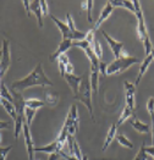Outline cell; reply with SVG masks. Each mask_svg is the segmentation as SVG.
<instances>
[{
  "label": "cell",
  "mask_w": 154,
  "mask_h": 160,
  "mask_svg": "<svg viewBox=\"0 0 154 160\" xmlns=\"http://www.w3.org/2000/svg\"><path fill=\"white\" fill-rule=\"evenodd\" d=\"M90 45H92V43H90L88 40H86V39H83V40H76V42H74V47H77V48L82 49L83 52H85L86 49L90 48Z\"/></svg>",
  "instance_id": "cell-32"
},
{
  "label": "cell",
  "mask_w": 154,
  "mask_h": 160,
  "mask_svg": "<svg viewBox=\"0 0 154 160\" xmlns=\"http://www.w3.org/2000/svg\"><path fill=\"white\" fill-rule=\"evenodd\" d=\"M31 11L36 15L39 27L42 28L43 27V12H42V6H40V1L39 0L31 1Z\"/></svg>",
  "instance_id": "cell-17"
},
{
  "label": "cell",
  "mask_w": 154,
  "mask_h": 160,
  "mask_svg": "<svg viewBox=\"0 0 154 160\" xmlns=\"http://www.w3.org/2000/svg\"><path fill=\"white\" fill-rule=\"evenodd\" d=\"M152 61H153V58H152V55H149V56H146V59L143 60V62L140 65L138 75H137V77H136V82H135V86H136V87H137V86L141 83V80L143 78L144 73L147 72V70H148L149 65L152 64Z\"/></svg>",
  "instance_id": "cell-15"
},
{
  "label": "cell",
  "mask_w": 154,
  "mask_h": 160,
  "mask_svg": "<svg viewBox=\"0 0 154 160\" xmlns=\"http://www.w3.org/2000/svg\"><path fill=\"white\" fill-rule=\"evenodd\" d=\"M116 131H117V125H111L110 126V128H109V131H108V133H106V137H105V142H104V146H103L102 150L103 152H105L108 148H109V146L111 144V142L115 139V137L117 136L116 134Z\"/></svg>",
  "instance_id": "cell-18"
},
{
  "label": "cell",
  "mask_w": 154,
  "mask_h": 160,
  "mask_svg": "<svg viewBox=\"0 0 154 160\" xmlns=\"http://www.w3.org/2000/svg\"><path fill=\"white\" fill-rule=\"evenodd\" d=\"M45 98H47V102L49 103V104H54V103H56L58 102V97L56 95H54L53 97V94L51 93H45Z\"/></svg>",
  "instance_id": "cell-35"
},
{
  "label": "cell",
  "mask_w": 154,
  "mask_h": 160,
  "mask_svg": "<svg viewBox=\"0 0 154 160\" xmlns=\"http://www.w3.org/2000/svg\"><path fill=\"white\" fill-rule=\"evenodd\" d=\"M50 18L53 20V22L56 25V27L60 29V32H61V34H63V39H70V40H72V42L76 40V37L74 36V33L71 32V29L69 28L66 22L60 21L59 18H56V17L53 16V15H50Z\"/></svg>",
  "instance_id": "cell-11"
},
{
  "label": "cell",
  "mask_w": 154,
  "mask_h": 160,
  "mask_svg": "<svg viewBox=\"0 0 154 160\" xmlns=\"http://www.w3.org/2000/svg\"><path fill=\"white\" fill-rule=\"evenodd\" d=\"M25 104H26V108H31L33 110H38V109H40V108H43L45 105L44 102L38 100V99H27L25 102Z\"/></svg>",
  "instance_id": "cell-27"
},
{
  "label": "cell",
  "mask_w": 154,
  "mask_h": 160,
  "mask_svg": "<svg viewBox=\"0 0 154 160\" xmlns=\"http://www.w3.org/2000/svg\"><path fill=\"white\" fill-rule=\"evenodd\" d=\"M113 11H114V6L111 5V2L110 1H106L105 2V5H104V8H103L102 12H100V15H99V17H98V20H97V22H95V25H94V27L92 28L94 32L99 28V27L102 26V23L113 13Z\"/></svg>",
  "instance_id": "cell-14"
},
{
  "label": "cell",
  "mask_w": 154,
  "mask_h": 160,
  "mask_svg": "<svg viewBox=\"0 0 154 160\" xmlns=\"http://www.w3.org/2000/svg\"><path fill=\"white\" fill-rule=\"evenodd\" d=\"M64 125L69 128V134L71 136H75L78 132V126H80V118H78V111H77V105L76 104H72L69 112H67V116L65 119Z\"/></svg>",
  "instance_id": "cell-5"
},
{
  "label": "cell",
  "mask_w": 154,
  "mask_h": 160,
  "mask_svg": "<svg viewBox=\"0 0 154 160\" xmlns=\"http://www.w3.org/2000/svg\"><path fill=\"white\" fill-rule=\"evenodd\" d=\"M146 152L149 157H153L154 158V146H151V147H146Z\"/></svg>",
  "instance_id": "cell-39"
},
{
  "label": "cell",
  "mask_w": 154,
  "mask_h": 160,
  "mask_svg": "<svg viewBox=\"0 0 154 160\" xmlns=\"http://www.w3.org/2000/svg\"><path fill=\"white\" fill-rule=\"evenodd\" d=\"M11 62V55H10V43L9 40L3 38V47H1V58H0V77L3 78L6 73L8 68Z\"/></svg>",
  "instance_id": "cell-6"
},
{
  "label": "cell",
  "mask_w": 154,
  "mask_h": 160,
  "mask_svg": "<svg viewBox=\"0 0 154 160\" xmlns=\"http://www.w3.org/2000/svg\"><path fill=\"white\" fill-rule=\"evenodd\" d=\"M60 155H61V158H64L65 160H78L75 157V155H71V154H66V153H64V152H60L59 153Z\"/></svg>",
  "instance_id": "cell-37"
},
{
  "label": "cell",
  "mask_w": 154,
  "mask_h": 160,
  "mask_svg": "<svg viewBox=\"0 0 154 160\" xmlns=\"http://www.w3.org/2000/svg\"><path fill=\"white\" fill-rule=\"evenodd\" d=\"M71 47H74V42H72V40L63 39L61 40V43L59 44L58 49H56V50H55V52L49 56V60H50V61H58V59H59L61 55L66 54V52H67Z\"/></svg>",
  "instance_id": "cell-13"
},
{
  "label": "cell",
  "mask_w": 154,
  "mask_h": 160,
  "mask_svg": "<svg viewBox=\"0 0 154 160\" xmlns=\"http://www.w3.org/2000/svg\"><path fill=\"white\" fill-rule=\"evenodd\" d=\"M64 147H66L64 143H61L58 138L55 141H53L51 143H49L48 146H44V147H36L34 148V152H42V153H48V154H53V153H60L63 152Z\"/></svg>",
  "instance_id": "cell-10"
},
{
  "label": "cell",
  "mask_w": 154,
  "mask_h": 160,
  "mask_svg": "<svg viewBox=\"0 0 154 160\" xmlns=\"http://www.w3.org/2000/svg\"><path fill=\"white\" fill-rule=\"evenodd\" d=\"M102 34H103V37L105 38V40L108 42V44H109V47H110L113 54H114L115 59H119V58L126 55V54H124V45H125V44H124L122 42H117V40H115L114 38H111L105 31H102Z\"/></svg>",
  "instance_id": "cell-7"
},
{
  "label": "cell",
  "mask_w": 154,
  "mask_h": 160,
  "mask_svg": "<svg viewBox=\"0 0 154 160\" xmlns=\"http://www.w3.org/2000/svg\"><path fill=\"white\" fill-rule=\"evenodd\" d=\"M149 159V155L147 154V152H146V146H144V143L141 146V149L138 150V153H137V155H136V158L133 160H148Z\"/></svg>",
  "instance_id": "cell-31"
},
{
  "label": "cell",
  "mask_w": 154,
  "mask_h": 160,
  "mask_svg": "<svg viewBox=\"0 0 154 160\" xmlns=\"http://www.w3.org/2000/svg\"><path fill=\"white\" fill-rule=\"evenodd\" d=\"M36 111H37V110H33V109H31V108H26L25 109V121L29 127H31L32 121H33L34 116H36Z\"/></svg>",
  "instance_id": "cell-30"
},
{
  "label": "cell",
  "mask_w": 154,
  "mask_h": 160,
  "mask_svg": "<svg viewBox=\"0 0 154 160\" xmlns=\"http://www.w3.org/2000/svg\"><path fill=\"white\" fill-rule=\"evenodd\" d=\"M0 93H1V99H5V100H8V102H10V103H13V95L10 92H9V89L6 88V86H5V83L4 82H1V91H0Z\"/></svg>",
  "instance_id": "cell-29"
},
{
  "label": "cell",
  "mask_w": 154,
  "mask_h": 160,
  "mask_svg": "<svg viewBox=\"0 0 154 160\" xmlns=\"http://www.w3.org/2000/svg\"><path fill=\"white\" fill-rule=\"evenodd\" d=\"M140 60L135 56H128V55H124L119 59H115L114 61H111L110 64H108V76L111 75H120L124 71H126L127 68L137 64Z\"/></svg>",
  "instance_id": "cell-3"
},
{
  "label": "cell",
  "mask_w": 154,
  "mask_h": 160,
  "mask_svg": "<svg viewBox=\"0 0 154 160\" xmlns=\"http://www.w3.org/2000/svg\"><path fill=\"white\" fill-rule=\"evenodd\" d=\"M61 155L59 153H53V154H49V159L48 160H59Z\"/></svg>",
  "instance_id": "cell-40"
},
{
  "label": "cell",
  "mask_w": 154,
  "mask_h": 160,
  "mask_svg": "<svg viewBox=\"0 0 154 160\" xmlns=\"http://www.w3.org/2000/svg\"><path fill=\"white\" fill-rule=\"evenodd\" d=\"M22 133H23V138H25V143H26V149H27V157L28 160H34V143H33V139H32V133H31V127L25 122L23 125V130H22Z\"/></svg>",
  "instance_id": "cell-8"
},
{
  "label": "cell",
  "mask_w": 154,
  "mask_h": 160,
  "mask_svg": "<svg viewBox=\"0 0 154 160\" xmlns=\"http://www.w3.org/2000/svg\"><path fill=\"white\" fill-rule=\"evenodd\" d=\"M151 55H152V58H153V60H154V48H153V50H152V53H151Z\"/></svg>",
  "instance_id": "cell-43"
},
{
  "label": "cell",
  "mask_w": 154,
  "mask_h": 160,
  "mask_svg": "<svg viewBox=\"0 0 154 160\" xmlns=\"http://www.w3.org/2000/svg\"><path fill=\"white\" fill-rule=\"evenodd\" d=\"M99 72H100V75H103L104 77L108 76V64H105L104 61H100L99 62Z\"/></svg>",
  "instance_id": "cell-34"
},
{
  "label": "cell",
  "mask_w": 154,
  "mask_h": 160,
  "mask_svg": "<svg viewBox=\"0 0 154 160\" xmlns=\"http://www.w3.org/2000/svg\"><path fill=\"white\" fill-rule=\"evenodd\" d=\"M132 112H133V110L131 109V108H128L127 105H125L124 109H122V111H121V114H120V118H119V120L116 122V125H117V127L119 126H121L125 121L130 119L131 116H132Z\"/></svg>",
  "instance_id": "cell-23"
},
{
  "label": "cell",
  "mask_w": 154,
  "mask_h": 160,
  "mask_svg": "<svg viewBox=\"0 0 154 160\" xmlns=\"http://www.w3.org/2000/svg\"><path fill=\"white\" fill-rule=\"evenodd\" d=\"M90 48H92V50H93V53L95 54V56L99 59V61H102V58H103V48L102 45H100V43H99V40L95 39L92 42V45H90Z\"/></svg>",
  "instance_id": "cell-25"
},
{
  "label": "cell",
  "mask_w": 154,
  "mask_h": 160,
  "mask_svg": "<svg viewBox=\"0 0 154 160\" xmlns=\"http://www.w3.org/2000/svg\"><path fill=\"white\" fill-rule=\"evenodd\" d=\"M131 126H132L133 130H136V131L140 132V133L147 134V133H149V131H151L149 125L146 123V122H143V121H141L140 119H137L136 116L132 118V120H131Z\"/></svg>",
  "instance_id": "cell-16"
},
{
  "label": "cell",
  "mask_w": 154,
  "mask_h": 160,
  "mask_svg": "<svg viewBox=\"0 0 154 160\" xmlns=\"http://www.w3.org/2000/svg\"><path fill=\"white\" fill-rule=\"evenodd\" d=\"M99 67H90V86H92V91L94 93H98V81H99Z\"/></svg>",
  "instance_id": "cell-19"
},
{
  "label": "cell",
  "mask_w": 154,
  "mask_h": 160,
  "mask_svg": "<svg viewBox=\"0 0 154 160\" xmlns=\"http://www.w3.org/2000/svg\"><path fill=\"white\" fill-rule=\"evenodd\" d=\"M1 105H3V108L8 111V114L11 116V119L13 120V122L17 120L18 115H17V111H16V108L13 105V103H10V102H8V100H5V99H1Z\"/></svg>",
  "instance_id": "cell-21"
},
{
  "label": "cell",
  "mask_w": 154,
  "mask_h": 160,
  "mask_svg": "<svg viewBox=\"0 0 154 160\" xmlns=\"http://www.w3.org/2000/svg\"><path fill=\"white\" fill-rule=\"evenodd\" d=\"M70 64V61H69V56L64 54V55H61L59 59H58V65H59V70H60V75H61V77L64 78L65 75H66V67L67 65Z\"/></svg>",
  "instance_id": "cell-24"
},
{
  "label": "cell",
  "mask_w": 154,
  "mask_h": 160,
  "mask_svg": "<svg viewBox=\"0 0 154 160\" xmlns=\"http://www.w3.org/2000/svg\"><path fill=\"white\" fill-rule=\"evenodd\" d=\"M135 8H136V17H137V34L140 37L141 42L143 43L144 47V52H146V56H149L152 50H153V44L151 42L147 27H146V22H144V15H143V10H142L141 2L138 0L133 1Z\"/></svg>",
  "instance_id": "cell-2"
},
{
  "label": "cell",
  "mask_w": 154,
  "mask_h": 160,
  "mask_svg": "<svg viewBox=\"0 0 154 160\" xmlns=\"http://www.w3.org/2000/svg\"><path fill=\"white\" fill-rule=\"evenodd\" d=\"M64 78L66 80L67 84L70 86V88H71L72 93L75 95V98H77L78 94H80V88H81L83 77H82V76H76V75H74V73H72V75H71V73H66Z\"/></svg>",
  "instance_id": "cell-9"
},
{
  "label": "cell",
  "mask_w": 154,
  "mask_h": 160,
  "mask_svg": "<svg viewBox=\"0 0 154 160\" xmlns=\"http://www.w3.org/2000/svg\"><path fill=\"white\" fill-rule=\"evenodd\" d=\"M116 139H117V142L120 143V146H122V147L128 148V149H132V148H133V143L128 139L125 134H117V136H116Z\"/></svg>",
  "instance_id": "cell-28"
},
{
  "label": "cell",
  "mask_w": 154,
  "mask_h": 160,
  "mask_svg": "<svg viewBox=\"0 0 154 160\" xmlns=\"http://www.w3.org/2000/svg\"><path fill=\"white\" fill-rule=\"evenodd\" d=\"M82 160H88V155H85V154H83V158H82Z\"/></svg>",
  "instance_id": "cell-42"
},
{
  "label": "cell",
  "mask_w": 154,
  "mask_h": 160,
  "mask_svg": "<svg viewBox=\"0 0 154 160\" xmlns=\"http://www.w3.org/2000/svg\"><path fill=\"white\" fill-rule=\"evenodd\" d=\"M23 5H25L27 16H29V15H31V1H29V0H23Z\"/></svg>",
  "instance_id": "cell-38"
},
{
  "label": "cell",
  "mask_w": 154,
  "mask_h": 160,
  "mask_svg": "<svg viewBox=\"0 0 154 160\" xmlns=\"http://www.w3.org/2000/svg\"><path fill=\"white\" fill-rule=\"evenodd\" d=\"M40 6H42L43 16H47V15H48V1H45V0H40Z\"/></svg>",
  "instance_id": "cell-36"
},
{
  "label": "cell",
  "mask_w": 154,
  "mask_h": 160,
  "mask_svg": "<svg viewBox=\"0 0 154 160\" xmlns=\"http://www.w3.org/2000/svg\"><path fill=\"white\" fill-rule=\"evenodd\" d=\"M66 73H74V66H72V64L70 62L69 65H67V67H66Z\"/></svg>",
  "instance_id": "cell-41"
},
{
  "label": "cell",
  "mask_w": 154,
  "mask_h": 160,
  "mask_svg": "<svg viewBox=\"0 0 154 160\" xmlns=\"http://www.w3.org/2000/svg\"><path fill=\"white\" fill-rule=\"evenodd\" d=\"M147 110L151 115V120H152V146H154V98L151 97L147 102Z\"/></svg>",
  "instance_id": "cell-22"
},
{
  "label": "cell",
  "mask_w": 154,
  "mask_h": 160,
  "mask_svg": "<svg viewBox=\"0 0 154 160\" xmlns=\"http://www.w3.org/2000/svg\"><path fill=\"white\" fill-rule=\"evenodd\" d=\"M92 86H90V81L86 80L85 83L81 84V89H80V94L76 99L82 102L85 104V107L87 108L88 112L90 115V119L94 120V115H93V105H92Z\"/></svg>",
  "instance_id": "cell-4"
},
{
  "label": "cell",
  "mask_w": 154,
  "mask_h": 160,
  "mask_svg": "<svg viewBox=\"0 0 154 160\" xmlns=\"http://www.w3.org/2000/svg\"><path fill=\"white\" fill-rule=\"evenodd\" d=\"M81 5H82V9L83 10H87V18H88V21L92 22L93 21V18H92V10H93V5H94V1L93 0H83V1H81Z\"/></svg>",
  "instance_id": "cell-26"
},
{
  "label": "cell",
  "mask_w": 154,
  "mask_h": 160,
  "mask_svg": "<svg viewBox=\"0 0 154 160\" xmlns=\"http://www.w3.org/2000/svg\"><path fill=\"white\" fill-rule=\"evenodd\" d=\"M110 2L114 8H125V9L130 10L131 12L136 13V8H135L133 1H130V0H125V1L124 0H113Z\"/></svg>",
  "instance_id": "cell-20"
},
{
  "label": "cell",
  "mask_w": 154,
  "mask_h": 160,
  "mask_svg": "<svg viewBox=\"0 0 154 160\" xmlns=\"http://www.w3.org/2000/svg\"><path fill=\"white\" fill-rule=\"evenodd\" d=\"M36 86H42V87H44V86H53V82L45 75V72L43 70V65L40 62L26 77L21 78V80L13 81V84H11V88H13V92L20 93V92L25 91L27 88L36 87Z\"/></svg>",
  "instance_id": "cell-1"
},
{
  "label": "cell",
  "mask_w": 154,
  "mask_h": 160,
  "mask_svg": "<svg viewBox=\"0 0 154 160\" xmlns=\"http://www.w3.org/2000/svg\"><path fill=\"white\" fill-rule=\"evenodd\" d=\"M13 149V146H9V147H4V146H1L0 147V153H1V160H5L6 159V155H8V153L10 152Z\"/></svg>",
  "instance_id": "cell-33"
},
{
  "label": "cell",
  "mask_w": 154,
  "mask_h": 160,
  "mask_svg": "<svg viewBox=\"0 0 154 160\" xmlns=\"http://www.w3.org/2000/svg\"><path fill=\"white\" fill-rule=\"evenodd\" d=\"M125 100H126V105L131 108L132 110H135L136 104H135V94H136V86L132 84L131 82L125 81Z\"/></svg>",
  "instance_id": "cell-12"
}]
</instances>
